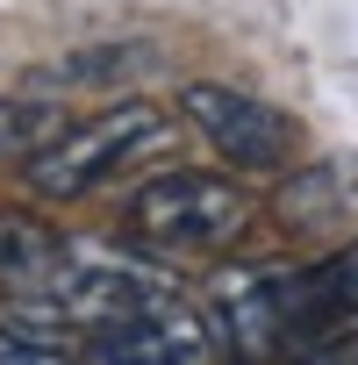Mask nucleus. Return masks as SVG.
Listing matches in <instances>:
<instances>
[{
	"label": "nucleus",
	"instance_id": "10",
	"mask_svg": "<svg viewBox=\"0 0 358 365\" xmlns=\"http://www.w3.org/2000/svg\"><path fill=\"white\" fill-rule=\"evenodd\" d=\"M44 322L36 315H0V365H58L72 344H58V336H36Z\"/></svg>",
	"mask_w": 358,
	"mask_h": 365
},
{
	"label": "nucleus",
	"instance_id": "4",
	"mask_svg": "<svg viewBox=\"0 0 358 365\" xmlns=\"http://www.w3.org/2000/svg\"><path fill=\"white\" fill-rule=\"evenodd\" d=\"M79 251H86V237H65L58 222H44L29 208H0V294H8V308L36 315L51 329V308L72 287Z\"/></svg>",
	"mask_w": 358,
	"mask_h": 365
},
{
	"label": "nucleus",
	"instance_id": "5",
	"mask_svg": "<svg viewBox=\"0 0 358 365\" xmlns=\"http://www.w3.org/2000/svg\"><path fill=\"white\" fill-rule=\"evenodd\" d=\"M208 315L230 351L272 358L294 336V265H223L208 279Z\"/></svg>",
	"mask_w": 358,
	"mask_h": 365
},
{
	"label": "nucleus",
	"instance_id": "2",
	"mask_svg": "<svg viewBox=\"0 0 358 365\" xmlns=\"http://www.w3.org/2000/svg\"><path fill=\"white\" fill-rule=\"evenodd\" d=\"M122 230L165 258H208V251H230L244 230H251V194L223 172H194V165H165L150 179L122 194Z\"/></svg>",
	"mask_w": 358,
	"mask_h": 365
},
{
	"label": "nucleus",
	"instance_id": "7",
	"mask_svg": "<svg viewBox=\"0 0 358 365\" xmlns=\"http://www.w3.org/2000/svg\"><path fill=\"white\" fill-rule=\"evenodd\" d=\"M272 222L287 237H337L358 222V158H315L294 165L272 194Z\"/></svg>",
	"mask_w": 358,
	"mask_h": 365
},
{
	"label": "nucleus",
	"instance_id": "8",
	"mask_svg": "<svg viewBox=\"0 0 358 365\" xmlns=\"http://www.w3.org/2000/svg\"><path fill=\"white\" fill-rule=\"evenodd\" d=\"M150 72H165V51L129 36V43H79V51L51 58L29 86H44V93H122Z\"/></svg>",
	"mask_w": 358,
	"mask_h": 365
},
{
	"label": "nucleus",
	"instance_id": "3",
	"mask_svg": "<svg viewBox=\"0 0 358 365\" xmlns=\"http://www.w3.org/2000/svg\"><path fill=\"white\" fill-rule=\"evenodd\" d=\"M179 115H187L215 158H230V172H294L301 158V122L244 86H179Z\"/></svg>",
	"mask_w": 358,
	"mask_h": 365
},
{
	"label": "nucleus",
	"instance_id": "6",
	"mask_svg": "<svg viewBox=\"0 0 358 365\" xmlns=\"http://www.w3.org/2000/svg\"><path fill=\"white\" fill-rule=\"evenodd\" d=\"M86 358H108V365L115 358L122 365H208V358H223V329H215L208 308H194L179 294V301H165V308H150L122 329H93Z\"/></svg>",
	"mask_w": 358,
	"mask_h": 365
},
{
	"label": "nucleus",
	"instance_id": "1",
	"mask_svg": "<svg viewBox=\"0 0 358 365\" xmlns=\"http://www.w3.org/2000/svg\"><path fill=\"white\" fill-rule=\"evenodd\" d=\"M179 143V115L143 101V93H122L108 101L101 115L86 122H65L29 165H22V187L51 208H79L93 194H108L122 172H136L143 158H165Z\"/></svg>",
	"mask_w": 358,
	"mask_h": 365
},
{
	"label": "nucleus",
	"instance_id": "9",
	"mask_svg": "<svg viewBox=\"0 0 358 365\" xmlns=\"http://www.w3.org/2000/svg\"><path fill=\"white\" fill-rule=\"evenodd\" d=\"M65 122H72L65 101H51L44 86H36V93H0V172H8V165L22 172Z\"/></svg>",
	"mask_w": 358,
	"mask_h": 365
}]
</instances>
